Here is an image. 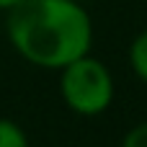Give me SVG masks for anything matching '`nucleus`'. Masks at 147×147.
Wrapping results in <instances>:
<instances>
[{"label":"nucleus","instance_id":"nucleus-4","mask_svg":"<svg viewBox=\"0 0 147 147\" xmlns=\"http://www.w3.org/2000/svg\"><path fill=\"white\" fill-rule=\"evenodd\" d=\"M0 147H31L26 129L13 119L0 116Z\"/></svg>","mask_w":147,"mask_h":147},{"label":"nucleus","instance_id":"nucleus-1","mask_svg":"<svg viewBox=\"0 0 147 147\" xmlns=\"http://www.w3.org/2000/svg\"><path fill=\"white\" fill-rule=\"evenodd\" d=\"M5 13L13 52L34 67L59 72L93 47V18L78 0H26Z\"/></svg>","mask_w":147,"mask_h":147},{"label":"nucleus","instance_id":"nucleus-3","mask_svg":"<svg viewBox=\"0 0 147 147\" xmlns=\"http://www.w3.org/2000/svg\"><path fill=\"white\" fill-rule=\"evenodd\" d=\"M127 59H129V67H132L134 78L147 85V28H142L132 39V44L127 49Z\"/></svg>","mask_w":147,"mask_h":147},{"label":"nucleus","instance_id":"nucleus-2","mask_svg":"<svg viewBox=\"0 0 147 147\" xmlns=\"http://www.w3.org/2000/svg\"><path fill=\"white\" fill-rule=\"evenodd\" d=\"M59 98L62 103L85 119L101 116L111 109L114 96H116V83L111 70L106 67L103 59L93 57L90 52L67 62L59 70Z\"/></svg>","mask_w":147,"mask_h":147},{"label":"nucleus","instance_id":"nucleus-6","mask_svg":"<svg viewBox=\"0 0 147 147\" xmlns=\"http://www.w3.org/2000/svg\"><path fill=\"white\" fill-rule=\"evenodd\" d=\"M21 3H26V0H0V10H10V8H16Z\"/></svg>","mask_w":147,"mask_h":147},{"label":"nucleus","instance_id":"nucleus-5","mask_svg":"<svg viewBox=\"0 0 147 147\" xmlns=\"http://www.w3.org/2000/svg\"><path fill=\"white\" fill-rule=\"evenodd\" d=\"M121 147H147V119L140 121V124H134V127L124 134Z\"/></svg>","mask_w":147,"mask_h":147}]
</instances>
